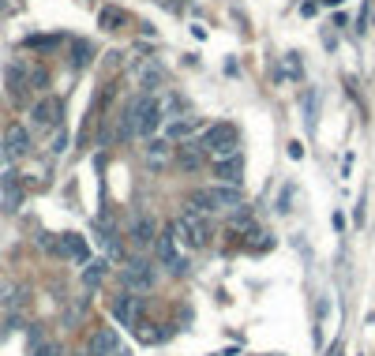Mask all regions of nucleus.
Segmentation results:
<instances>
[{"label": "nucleus", "instance_id": "1", "mask_svg": "<svg viewBox=\"0 0 375 356\" xmlns=\"http://www.w3.org/2000/svg\"><path fill=\"white\" fill-rule=\"evenodd\" d=\"M121 285L128 293H150L158 285V267L150 259H128L121 270Z\"/></svg>", "mask_w": 375, "mask_h": 356}, {"label": "nucleus", "instance_id": "2", "mask_svg": "<svg viewBox=\"0 0 375 356\" xmlns=\"http://www.w3.org/2000/svg\"><path fill=\"white\" fill-rule=\"evenodd\" d=\"M199 147L207 150V158L214 161V158H229V154L241 150V132H236L233 124H214L207 132V139L199 143Z\"/></svg>", "mask_w": 375, "mask_h": 356}, {"label": "nucleus", "instance_id": "3", "mask_svg": "<svg viewBox=\"0 0 375 356\" xmlns=\"http://www.w3.org/2000/svg\"><path fill=\"white\" fill-rule=\"evenodd\" d=\"M173 233H177V240H184L188 248H207L210 244V217H199L191 214V210H184V214L177 217V225H173Z\"/></svg>", "mask_w": 375, "mask_h": 356}, {"label": "nucleus", "instance_id": "4", "mask_svg": "<svg viewBox=\"0 0 375 356\" xmlns=\"http://www.w3.org/2000/svg\"><path fill=\"white\" fill-rule=\"evenodd\" d=\"M154 251H158V267H166L169 274H184L188 270V259L180 255V248H177V233L173 229H166V233H158V244H154Z\"/></svg>", "mask_w": 375, "mask_h": 356}, {"label": "nucleus", "instance_id": "5", "mask_svg": "<svg viewBox=\"0 0 375 356\" xmlns=\"http://www.w3.org/2000/svg\"><path fill=\"white\" fill-rule=\"evenodd\" d=\"M210 169H214L218 184L241 188V180H244V154L236 150V154H229V158H214V161H210Z\"/></svg>", "mask_w": 375, "mask_h": 356}, {"label": "nucleus", "instance_id": "6", "mask_svg": "<svg viewBox=\"0 0 375 356\" xmlns=\"http://www.w3.org/2000/svg\"><path fill=\"white\" fill-rule=\"evenodd\" d=\"M113 315H116V323L121 326H139V319H143V296L139 293H124L113 300Z\"/></svg>", "mask_w": 375, "mask_h": 356}, {"label": "nucleus", "instance_id": "7", "mask_svg": "<svg viewBox=\"0 0 375 356\" xmlns=\"http://www.w3.org/2000/svg\"><path fill=\"white\" fill-rule=\"evenodd\" d=\"M128 236H132L135 248H154V244H158V222H154L150 214H132Z\"/></svg>", "mask_w": 375, "mask_h": 356}, {"label": "nucleus", "instance_id": "8", "mask_svg": "<svg viewBox=\"0 0 375 356\" xmlns=\"http://www.w3.org/2000/svg\"><path fill=\"white\" fill-rule=\"evenodd\" d=\"M166 121H169V116H166V109H162L158 98L143 94V109H139V135H154Z\"/></svg>", "mask_w": 375, "mask_h": 356}, {"label": "nucleus", "instance_id": "9", "mask_svg": "<svg viewBox=\"0 0 375 356\" xmlns=\"http://www.w3.org/2000/svg\"><path fill=\"white\" fill-rule=\"evenodd\" d=\"M87 356H121V337H116L113 326H98V330L90 334Z\"/></svg>", "mask_w": 375, "mask_h": 356}, {"label": "nucleus", "instance_id": "10", "mask_svg": "<svg viewBox=\"0 0 375 356\" xmlns=\"http://www.w3.org/2000/svg\"><path fill=\"white\" fill-rule=\"evenodd\" d=\"M4 158L8 161H19L26 150H30V132H26L23 124H8V132H4Z\"/></svg>", "mask_w": 375, "mask_h": 356}, {"label": "nucleus", "instance_id": "11", "mask_svg": "<svg viewBox=\"0 0 375 356\" xmlns=\"http://www.w3.org/2000/svg\"><path fill=\"white\" fill-rule=\"evenodd\" d=\"M173 158H177V147H173V139H150V143L143 147L146 169H166Z\"/></svg>", "mask_w": 375, "mask_h": 356}, {"label": "nucleus", "instance_id": "12", "mask_svg": "<svg viewBox=\"0 0 375 356\" xmlns=\"http://www.w3.org/2000/svg\"><path fill=\"white\" fill-rule=\"evenodd\" d=\"M45 248H53L57 255H68V259H76V262H87V244L79 240L76 233H64L60 240H49V236H45Z\"/></svg>", "mask_w": 375, "mask_h": 356}, {"label": "nucleus", "instance_id": "13", "mask_svg": "<svg viewBox=\"0 0 375 356\" xmlns=\"http://www.w3.org/2000/svg\"><path fill=\"white\" fill-rule=\"evenodd\" d=\"M207 195H210V203H214V210H236L244 203V191L229 188V184H210Z\"/></svg>", "mask_w": 375, "mask_h": 356}, {"label": "nucleus", "instance_id": "14", "mask_svg": "<svg viewBox=\"0 0 375 356\" xmlns=\"http://www.w3.org/2000/svg\"><path fill=\"white\" fill-rule=\"evenodd\" d=\"M34 124L38 127H57L60 124V98H42L38 105H34Z\"/></svg>", "mask_w": 375, "mask_h": 356}, {"label": "nucleus", "instance_id": "15", "mask_svg": "<svg viewBox=\"0 0 375 356\" xmlns=\"http://www.w3.org/2000/svg\"><path fill=\"white\" fill-rule=\"evenodd\" d=\"M177 161H180V169L195 172V169H203V161H207V150L199 147V143H180V147H177Z\"/></svg>", "mask_w": 375, "mask_h": 356}, {"label": "nucleus", "instance_id": "16", "mask_svg": "<svg viewBox=\"0 0 375 356\" xmlns=\"http://www.w3.org/2000/svg\"><path fill=\"white\" fill-rule=\"evenodd\" d=\"M184 210H191V214H199V217H210V214H218L214 203H210V195H207V188H195V191H188V199H184Z\"/></svg>", "mask_w": 375, "mask_h": 356}, {"label": "nucleus", "instance_id": "17", "mask_svg": "<svg viewBox=\"0 0 375 356\" xmlns=\"http://www.w3.org/2000/svg\"><path fill=\"white\" fill-rule=\"evenodd\" d=\"M94 240L105 248V255H109V259H116V255H121V240H116V233L109 229L105 222H94Z\"/></svg>", "mask_w": 375, "mask_h": 356}, {"label": "nucleus", "instance_id": "18", "mask_svg": "<svg viewBox=\"0 0 375 356\" xmlns=\"http://www.w3.org/2000/svg\"><path fill=\"white\" fill-rule=\"evenodd\" d=\"M105 274H109V262H105V259H90L87 270H83V285H87V289H98V285L105 281Z\"/></svg>", "mask_w": 375, "mask_h": 356}, {"label": "nucleus", "instance_id": "19", "mask_svg": "<svg viewBox=\"0 0 375 356\" xmlns=\"http://www.w3.org/2000/svg\"><path fill=\"white\" fill-rule=\"evenodd\" d=\"M162 68L158 64H143V71H139V87H143V94H154V90H162Z\"/></svg>", "mask_w": 375, "mask_h": 356}, {"label": "nucleus", "instance_id": "20", "mask_svg": "<svg viewBox=\"0 0 375 356\" xmlns=\"http://www.w3.org/2000/svg\"><path fill=\"white\" fill-rule=\"evenodd\" d=\"M229 225H233L236 233H248V229H255V217H252V210H244V206L229 210Z\"/></svg>", "mask_w": 375, "mask_h": 356}, {"label": "nucleus", "instance_id": "21", "mask_svg": "<svg viewBox=\"0 0 375 356\" xmlns=\"http://www.w3.org/2000/svg\"><path fill=\"white\" fill-rule=\"evenodd\" d=\"M195 127H199V121H195V116H188V121H173V124H169V135H166V139H173V143H177V139H188V135L195 132Z\"/></svg>", "mask_w": 375, "mask_h": 356}, {"label": "nucleus", "instance_id": "22", "mask_svg": "<svg viewBox=\"0 0 375 356\" xmlns=\"http://www.w3.org/2000/svg\"><path fill=\"white\" fill-rule=\"evenodd\" d=\"M98 23H102V30H121V26H124V12H121V8H102Z\"/></svg>", "mask_w": 375, "mask_h": 356}, {"label": "nucleus", "instance_id": "23", "mask_svg": "<svg viewBox=\"0 0 375 356\" xmlns=\"http://www.w3.org/2000/svg\"><path fill=\"white\" fill-rule=\"evenodd\" d=\"M90 57H94V49H90L87 42H76V68H83Z\"/></svg>", "mask_w": 375, "mask_h": 356}, {"label": "nucleus", "instance_id": "24", "mask_svg": "<svg viewBox=\"0 0 375 356\" xmlns=\"http://www.w3.org/2000/svg\"><path fill=\"white\" fill-rule=\"evenodd\" d=\"M34 356H60V345H53V341H38V345H34Z\"/></svg>", "mask_w": 375, "mask_h": 356}]
</instances>
